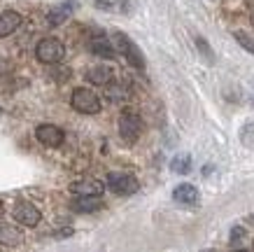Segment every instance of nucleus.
Instances as JSON below:
<instances>
[{
    "label": "nucleus",
    "mask_w": 254,
    "mask_h": 252,
    "mask_svg": "<svg viewBox=\"0 0 254 252\" xmlns=\"http://www.w3.org/2000/svg\"><path fill=\"white\" fill-rule=\"evenodd\" d=\"M233 252H250V250H233Z\"/></svg>",
    "instance_id": "obj_20"
},
{
    "label": "nucleus",
    "mask_w": 254,
    "mask_h": 252,
    "mask_svg": "<svg viewBox=\"0 0 254 252\" xmlns=\"http://www.w3.org/2000/svg\"><path fill=\"white\" fill-rule=\"evenodd\" d=\"M233 38H236V42H238L245 52H250V54H254V38L250 35V33H245V31H233Z\"/></svg>",
    "instance_id": "obj_17"
},
{
    "label": "nucleus",
    "mask_w": 254,
    "mask_h": 252,
    "mask_svg": "<svg viewBox=\"0 0 254 252\" xmlns=\"http://www.w3.org/2000/svg\"><path fill=\"white\" fill-rule=\"evenodd\" d=\"M140 133H142V119H140V115H135V112H122V117H119V136L126 140V143H135L140 138Z\"/></svg>",
    "instance_id": "obj_5"
},
{
    "label": "nucleus",
    "mask_w": 254,
    "mask_h": 252,
    "mask_svg": "<svg viewBox=\"0 0 254 252\" xmlns=\"http://www.w3.org/2000/svg\"><path fill=\"white\" fill-rule=\"evenodd\" d=\"M170 170L177 175H187L191 170V157L189 154H177L175 159L170 161Z\"/></svg>",
    "instance_id": "obj_16"
},
{
    "label": "nucleus",
    "mask_w": 254,
    "mask_h": 252,
    "mask_svg": "<svg viewBox=\"0 0 254 252\" xmlns=\"http://www.w3.org/2000/svg\"><path fill=\"white\" fill-rule=\"evenodd\" d=\"M70 105L75 107L77 112H82V115H98L100 112V98L98 93L91 91V89H86V86H79V89H75L72 91V96H70Z\"/></svg>",
    "instance_id": "obj_4"
},
{
    "label": "nucleus",
    "mask_w": 254,
    "mask_h": 252,
    "mask_svg": "<svg viewBox=\"0 0 254 252\" xmlns=\"http://www.w3.org/2000/svg\"><path fill=\"white\" fill-rule=\"evenodd\" d=\"M72 12H75V2H72V0L61 2V5H56L54 9L47 12V23H49V26H61V23H65L70 16H72Z\"/></svg>",
    "instance_id": "obj_10"
},
{
    "label": "nucleus",
    "mask_w": 254,
    "mask_h": 252,
    "mask_svg": "<svg viewBox=\"0 0 254 252\" xmlns=\"http://www.w3.org/2000/svg\"><path fill=\"white\" fill-rule=\"evenodd\" d=\"M23 243V234L16 224H7V222H0V245L5 248H16Z\"/></svg>",
    "instance_id": "obj_9"
},
{
    "label": "nucleus",
    "mask_w": 254,
    "mask_h": 252,
    "mask_svg": "<svg viewBox=\"0 0 254 252\" xmlns=\"http://www.w3.org/2000/svg\"><path fill=\"white\" fill-rule=\"evenodd\" d=\"M89 47H91V52L96 54V56H103V59H115V56H117L115 45H112V42H110L103 33H98V35L89 42Z\"/></svg>",
    "instance_id": "obj_14"
},
{
    "label": "nucleus",
    "mask_w": 254,
    "mask_h": 252,
    "mask_svg": "<svg viewBox=\"0 0 254 252\" xmlns=\"http://www.w3.org/2000/svg\"><path fill=\"white\" fill-rule=\"evenodd\" d=\"M86 80L96 86H105L115 80V70L110 68V66H93V68L86 70Z\"/></svg>",
    "instance_id": "obj_12"
},
{
    "label": "nucleus",
    "mask_w": 254,
    "mask_h": 252,
    "mask_svg": "<svg viewBox=\"0 0 254 252\" xmlns=\"http://www.w3.org/2000/svg\"><path fill=\"white\" fill-rule=\"evenodd\" d=\"M2 213H5V206H2V203H0V217H2Z\"/></svg>",
    "instance_id": "obj_19"
},
{
    "label": "nucleus",
    "mask_w": 254,
    "mask_h": 252,
    "mask_svg": "<svg viewBox=\"0 0 254 252\" xmlns=\"http://www.w3.org/2000/svg\"><path fill=\"white\" fill-rule=\"evenodd\" d=\"M21 26V14L14 12V9H7L0 14V38H9L12 33L19 31Z\"/></svg>",
    "instance_id": "obj_11"
},
{
    "label": "nucleus",
    "mask_w": 254,
    "mask_h": 252,
    "mask_svg": "<svg viewBox=\"0 0 254 252\" xmlns=\"http://www.w3.org/2000/svg\"><path fill=\"white\" fill-rule=\"evenodd\" d=\"M112 45H115V49L119 54H122L126 61L131 63L135 70H145L147 68V61H145V54L140 52V47L133 42L126 33L122 31H115L112 33Z\"/></svg>",
    "instance_id": "obj_1"
},
{
    "label": "nucleus",
    "mask_w": 254,
    "mask_h": 252,
    "mask_svg": "<svg viewBox=\"0 0 254 252\" xmlns=\"http://www.w3.org/2000/svg\"><path fill=\"white\" fill-rule=\"evenodd\" d=\"M35 138H38V143H42L45 147H59V145H63V140H65L63 131L59 129V126H54V124H40L38 129H35Z\"/></svg>",
    "instance_id": "obj_7"
},
{
    "label": "nucleus",
    "mask_w": 254,
    "mask_h": 252,
    "mask_svg": "<svg viewBox=\"0 0 254 252\" xmlns=\"http://www.w3.org/2000/svg\"><path fill=\"white\" fill-rule=\"evenodd\" d=\"M35 56H38L40 63H47V66H54V63H61L63 56H65V47L59 38H42L35 47Z\"/></svg>",
    "instance_id": "obj_3"
},
{
    "label": "nucleus",
    "mask_w": 254,
    "mask_h": 252,
    "mask_svg": "<svg viewBox=\"0 0 254 252\" xmlns=\"http://www.w3.org/2000/svg\"><path fill=\"white\" fill-rule=\"evenodd\" d=\"M196 47L200 49V54L205 56V61H208V63L215 61V56H212V49H210V45H208V42H205L203 38H196Z\"/></svg>",
    "instance_id": "obj_18"
},
{
    "label": "nucleus",
    "mask_w": 254,
    "mask_h": 252,
    "mask_svg": "<svg viewBox=\"0 0 254 252\" xmlns=\"http://www.w3.org/2000/svg\"><path fill=\"white\" fill-rule=\"evenodd\" d=\"M12 215H14L16 224H21V227H38L40 220H42V213L33 206L31 201H19Z\"/></svg>",
    "instance_id": "obj_6"
},
{
    "label": "nucleus",
    "mask_w": 254,
    "mask_h": 252,
    "mask_svg": "<svg viewBox=\"0 0 254 252\" xmlns=\"http://www.w3.org/2000/svg\"><path fill=\"white\" fill-rule=\"evenodd\" d=\"M70 206L75 213H96L98 208H103V201L100 196H77Z\"/></svg>",
    "instance_id": "obj_15"
},
{
    "label": "nucleus",
    "mask_w": 254,
    "mask_h": 252,
    "mask_svg": "<svg viewBox=\"0 0 254 252\" xmlns=\"http://www.w3.org/2000/svg\"><path fill=\"white\" fill-rule=\"evenodd\" d=\"M173 199L177 203H185V206H193V203H198V189L189 182H182L177 184L175 191H173Z\"/></svg>",
    "instance_id": "obj_13"
},
{
    "label": "nucleus",
    "mask_w": 254,
    "mask_h": 252,
    "mask_svg": "<svg viewBox=\"0 0 254 252\" xmlns=\"http://www.w3.org/2000/svg\"><path fill=\"white\" fill-rule=\"evenodd\" d=\"M70 191L75 196H100L105 191V184L100 180H93V177H82V180H75L70 184Z\"/></svg>",
    "instance_id": "obj_8"
},
{
    "label": "nucleus",
    "mask_w": 254,
    "mask_h": 252,
    "mask_svg": "<svg viewBox=\"0 0 254 252\" xmlns=\"http://www.w3.org/2000/svg\"><path fill=\"white\" fill-rule=\"evenodd\" d=\"M105 187H108L112 194H117V196H131V194L138 191L140 182H138V177L131 175V173L112 170V173H108V182H105Z\"/></svg>",
    "instance_id": "obj_2"
}]
</instances>
